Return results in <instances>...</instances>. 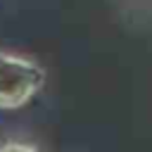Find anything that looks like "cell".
I'll list each match as a JSON object with an SVG mask.
<instances>
[{
  "label": "cell",
  "mask_w": 152,
  "mask_h": 152,
  "mask_svg": "<svg viewBox=\"0 0 152 152\" xmlns=\"http://www.w3.org/2000/svg\"><path fill=\"white\" fill-rule=\"evenodd\" d=\"M45 83V69L28 57L0 50V109H19Z\"/></svg>",
  "instance_id": "6da1fadb"
},
{
  "label": "cell",
  "mask_w": 152,
  "mask_h": 152,
  "mask_svg": "<svg viewBox=\"0 0 152 152\" xmlns=\"http://www.w3.org/2000/svg\"><path fill=\"white\" fill-rule=\"evenodd\" d=\"M0 152H36L31 145H24V142H5L0 147Z\"/></svg>",
  "instance_id": "7a4b0ae2"
}]
</instances>
